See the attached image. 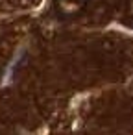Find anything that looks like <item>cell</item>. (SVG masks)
I'll use <instances>...</instances> for the list:
<instances>
[{"label":"cell","mask_w":133,"mask_h":135,"mask_svg":"<svg viewBox=\"0 0 133 135\" xmlns=\"http://www.w3.org/2000/svg\"><path fill=\"white\" fill-rule=\"evenodd\" d=\"M56 6L65 15H74L83 8V0H56Z\"/></svg>","instance_id":"obj_1"}]
</instances>
